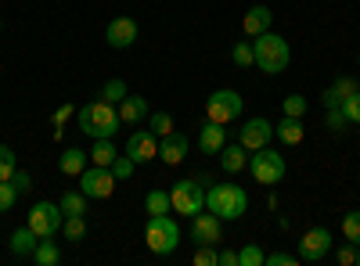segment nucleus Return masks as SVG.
I'll return each instance as SVG.
<instances>
[{"label": "nucleus", "instance_id": "nucleus-19", "mask_svg": "<svg viewBox=\"0 0 360 266\" xmlns=\"http://www.w3.org/2000/svg\"><path fill=\"white\" fill-rule=\"evenodd\" d=\"M360 91V83L353 79V76H339L332 86H328L324 91V108H335V105H342L346 98H353Z\"/></svg>", "mask_w": 360, "mask_h": 266}, {"label": "nucleus", "instance_id": "nucleus-6", "mask_svg": "<svg viewBox=\"0 0 360 266\" xmlns=\"http://www.w3.org/2000/svg\"><path fill=\"white\" fill-rule=\"evenodd\" d=\"M169 201H173V213H180V216H198L202 209H205V184L198 180H180V184H173V191H169Z\"/></svg>", "mask_w": 360, "mask_h": 266}, {"label": "nucleus", "instance_id": "nucleus-7", "mask_svg": "<svg viewBox=\"0 0 360 266\" xmlns=\"http://www.w3.org/2000/svg\"><path fill=\"white\" fill-rule=\"evenodd\" d=\"M242 108H245V101H242V94L238 91H213L209 94V101H205V119H213V123H234L238 115H242Z\"/></svg>", "mask_w": 360, "mask_h": 266}, {"label": "nucleus", "instance_id": "nucleus-13", "mask_svg": "<svg viewBox=\"0 0 360 266\" xmlns=\"http://www.w3.org/2000/svg\"><path fill=\"white\" fill-rule=\"evenodd\" d=\"M127 155L141 166V162H152L155 155H159V137L152 133V130H137V133H130V140H127Z\"/></svg>", "mask_w": 360, "mask_h": 266}, {"label": "nucleus", "instance_id": "nucleus-10", "mask_svg": "<svg viewBox=\"0 0 360 266\" xmlns=\"http://www.w3.org/2000/svg\"><path fill=\"white\" fill-rule=\"evenodd\" d=\"M328 252H332V230L328 227H310L299 238V259L303 262H321Z\"/></svg>", "mask_w": 360, "mask_h": 266}, {"label": "nucleus", "instance_id": "nucleus-39", "mask_svg": "<svg viewBox=\"0 0 360 266\" xmlns=\"http://www.w3.org/2000/svg\"><path fill=\"white\" fill-rule=\"evenodd\" d=\"M324 123L332 126L335 133H342V130L349 126V119H346V112H342V105H335V108H328V115H324Z\"/></svg>", "mask_w": 360, "mask_h": 266}, {"label": "nucleus", "instance_id": "nucleus-25", "mask_svg": "<svg viewBox=\"0 0 360 266\" xmlns=\"http://www.w3.org/2000/svg\"><path fill=\"white\" fill-rule=\"evenodd\" d=\"M274 133L285 140V144H299V140H303V119H295V115H285V119L274 126Z\"/></svg>", "mask_w": 360, "mask_h": 266}, {"label": "nucleus", "instance_id": "nucleus-17", "mask_svg": "<svg viewBox=\"0 0 360 266\" xmlns=\"http://www.w3.org/2000/svg\"><path fill=\"white\" fill-rule=\"evenodd\" d=\"M270 22H274V11H270L266 4H256V8H249L245 11V18H242V29H245V36H263L266 29H270Z\"/></svg>", "mask_w": 360, "mask_h": 266}, {"label": "nucleus", "instance_id": "nucleus-47", "mask_svg": "<svg viewBox=\"0 0 360 266\" xmlns=\"http://www.w3.org/2000/svg\"><path fill=\"white\" fill-rule=\"evenodd\" d=\"M0 29H4V22H0Z\"/></svg>", "mask_w": 360, "mask_h": 266}, {"label": "nucleus", "instance_id": "nucleus-12", "mask_svg": "<svg viewBox=\"0 0 360 266\" xmlns=\"http://www.w3.org/2000/svg\"><path fill=\"white\" fill-rule=\"evenodd\" d=\"M270 137H274V123H266V119H245L242 126H238V144H245L249 152L266 147Z\"/></svg>", "mask_w": 360, "mask_h": 266}, {"label": "nucleus", "instance_id": "nucleus-42", "mask_svg": "<svg viewBox=\"0 0 360 266\" xmlns=\"http://www.w3.org/2000/svg\"><path fill=\"white\" fill-rule=\"evenodd\" d=\"M263 266H295V255L292 252H270Z\"/></svg>", "mask_w": 360, "mask_h": 266}, {"label": "nucleus", "instance_id": "nucleus-16", "mask_svg": "<svg viewBox=\"0 0 360 266\" xmlns=\"http://www.w3.org/2000/svg\"><path fill=\"white\" fill-rule=\"evenodd\" d=\"M224 144H227V126H224V123H213V119H205L202 130H198V147H202V155H220Z\"/></svg>", "mask_w": 360, "mask_h": 266}, {"label": "nucleus", "instance_id": "nucleus-43", "mask_svg": "<svg viewBox=\"0 0 360 266\" xmlns=\"http://www.w3.org/2000/svg\"><path fill=\"white\" fill-rule=\"evenodd\" d=\"M11 184H15V191H18V194H29V187H33V180H29V173H25V169H15Z\"/></svg>", "mask_w": 360, "mask_h": 266}, {"label": "nucleus", "instance_id": "nucleus-26", "mask_svg": "<svg viewBox=\"0 0 360 266\" xmlns=\"http://www.w3.org/2000/svg\"><path fill=\"white\" fill-rule=\"evenodd\" d=\"M144 209H148V216H166V213H173L169 191H148V194H144Z\"/></svg>", "mask_w": 360, "mask_h": 266}, {"label": "nucleus", "instance_id": "nucleus-24", "mask_svg": "<svg viewBox=\"0 0 360 266\" xmlns=\"http://www.w3.org/2000/svg\"><path fill=\"white\" fill-rule=\"evenodd\" d=\"M33 262L37 266H58V262H62V248H58V241L40 238V245L33 248Z\"/></svg>", "mask_w": 360, "mask_h": 266}, {"label": "nucleus", "instance_id": "nucleus-31", "mask_svg": "<svg viewBox=\"0 0 360 266\" xmlns=\"http://www.w3.org/2000/svg\"><path fill=\"white\" fill-rule=\"evenodd\" d=\"M130 91H127V83L123 79H108L105 86H101V101H108V105H119Z\"/></svg>", "mask_w": 360, "mask_h": 266}, {"label": "nucleus", "instance_id": "nucleus-46", "mask_svg": "<svg viewBox=\"0 0 360 266\" xmlns=\"http://www.w3.org/2000/svg\"><path fill=\"white\" fill-rule=\"evenodd\" d=\"M356 266H360V245H356Z\"/></svg>", "mask_w": 360, "mask_h": 266}, {"label": "nucleus", "instance_id": "nucleus-38", "mask_svg": "<svg viewBox=\"0 0 360 266\" xmlns=\"http://www.w3.org/2000/svg\"><path fill=\"white\" fill-rule=\"evenodd\" d=\"M15 201H18V191H15L11 180H4V184H0V213H11Z\"/></svg>", "mask_w": 360, "mask_h": 266}, {"label": "nucleus", "instance_id": "nucleus-33", "mask_svg": "<svg viewBox=\"0 0 360 266\" xmlns=\"http://www.w3.org/2000/svg\"><path fill=\"white\" fill-rule=\"evenodd\" d=\"M148 123H152V133L162 140L166 133H173V115L169 112H152V115H148Z\"/></svg>", "mask_w": 360, "mask_h": 266}, {"label": "nucleus", "instance_id": "nucleus-1", "mask_svg": "<svg viewBox=\"0 0 360 266\" xmlns=\"http://www.w3.org/2000/svg\"><path fill=\"white\" fill-rule=\"evenodd\" d=\"M76 119H79V130L90 137V140H98V137H115V130L123 126V119H119V108L108 105V101H90L76 112Z\"/></svg>", "mask_w": 360, "mask_h": 266}, {"label": "nucleus", "instance_id": "nucleus-15", "mask_svg": "<svg viewBox=\"0 0 360 266\" xmlns=\"http://www.w3.org/2000/svg\"><path fill=\"white\" fill-rule=\"evenodd\" d=\"M188 152H191V140L184 137V133H166L162 140H159V159L166 162V166H180L188 159Z\"/></svg>", "mask_w": 360, "mask_h": 266}, {"label": "nucleus", "instance_id": "nucleus-41", "mask_svg": "<svg viewBox=\"0 0 360 266\" xmlns=\"http://www.w3.org/2000/svg\"><path fill=\"white\" fill-rule=\"evenodd\" d=\"M335 262H339V266H356V245L346 241V245L335 252Z\"/></svg>", "mask_w": 360, "mask_h": 266}, {"label": "nucleus", "instance_id": "nucleus-27", "mask_svg": "<svg viewBox=\"0 0 360 266\" xmlns=\"http://www.w3.org/2000/svg\"><path fill=\"white\" fill-rule=\"evenodd\" d=\"M58 205H62V213H65V216H86V205H90V198H86L83 191H65Z\"/></svg>", "mask_w": 360, "mask_h": 266}, {"label": "nucleus", "instance_id": "nucleus-36", "mask_svg": "<svg viewBox=\"0 0 360 266\" xmlns=\"http://www.w3.org/2000/svg\"><path fill=\"white\" fill-rule=\"evenodd\" d=\"M342 234H346V241L360 245V213H346L342 216Z\"/></svg>", "mask_w": 360, "mask_h": 266}, {"label": "nucleus", "instance_id": "nucleus-9", "mask_svg": "<svg viewBox=\"0 0 360 266\" xmlns=\"http://www.w3.org/2000/svg\"><path fill=\"white\" fill-rule=\"evenodd\" d=\"M115 184H119V180L112 176V169H108V166H86V169L79 173V191H83L86 198H94V201L112 198Z\"/></svg>", "mask_w": 360, "mask_h": 266}, {"label": "nucleus", "instance_id": "nucleus-14", "mask_svg": "<svg viewBox=\"0 0 360 266\" xmlns=\"http://www.w3.org/2000/svg\"><path fill=\"white\" fill-rule=\"evenodd\" d=\"M105 40H108V47H115V51L134 47V44H137V22H134V18H112L108 29H105Z\"/></svg>", "mask_w": 360, "mask_h": 266}, {"label": "nucleus", "instance_id": "nucleus-18", "mask_svg": "<svg viewBox=\"0 0 360 266\" xmlns=\"http://www.w3.org/2000/svg\"><path fill=\"white\" fill-rule=\"evenodd\" d=\"M249 155H252V152H249L245 144H238V140H234V144H224V147H220V166H224V173H242V169L249 166Z\"/></svg>", "mask_w": 360, "mask_h": 266}, {"label": "nucleus", "instance_id": "nucleus-22", "mask_svg": "<svg viewBox=\"0 0 360 266\" xmlns=\"http://www.w3.org/2000/svg\"><path fill=\"white\" fill-rule=\"evenodd\" d=\"M86 162H90V155L83 152V147H65V155L58 159V169H62L65 176H79L86 169Z\"/></svg>", "mask_w": 360, "mask_h": 266}, {"label": "nucleus", "instance_id": "nucleus-30", "mask_svg": "<svg viewBox=\"0 0 360 266\" xmlns=\"http://www.w3.org/2000/svg\"><path fill=\"white\" fill-rule=\"evenodd\" d=\"M62 230H65V241H83L86 238V220L83 216H65V223H62Z\"/></svg>", "mask_w": 360, "mask_h": 266}, {"label": "nucleus", "instance_id": "nucleus-40", "mask_svg": "<svg viewBox=\"0 0 360 266\" xmlns=\"http://www.w3.org/2000/svg\"><path fill=\"white\" fill-rule=\"evenodd\" d=\"M342 112H346L349 126H360V91H356L353 98H346V101H342Z\"/></svg>", "mask_w": 360, "mask_h": 266}, {"label": "nucleus", "instance_id": "nucleus-48", "mask_svg": "<svg viewBox=\"0 0 360 266\" xmlns=\"http://www.w3.org/2000/svg\"><path fill=\"white\" fill-rule=\"evenodd\" d=\"M356 65H360V58H356Z\"/></svg>", "mask_w": 360, "mask_h": 266}, {"label": "nucleus", "instance_id": "nucleus-45", "mask_svg": "<svg viewBox=\"0 0 360 266\" xmlns=\"http://www.w3.org/2000/svg\"><path fill=\"white\" fill-rule=\"evenodd\" d=\"M220 266H238V252L234 248H224L220 252Z\"/></svg>", "mask_w": 360, "mask_h": 266}, {"label": "nucleus", "instance_id": "nucleus-2", "mask_svg": "<svg viewBox=\"0 0 360 266\" xmlns=\"http://www.w3.org/2000/svg\"><path fill=\"white\" fill-rule=\"evenodd\" d=\"M252 51H256V69H263L266 76H281L292 62V51H288V40L278 36V33H266L252 40Z\"/></svg>", "mask_w": 360, "mask_h": 266}, {"label": "nucleus", "instance_id": "nucleus-3", "mask_svg": "<svg viewBox=\"0 0 360 266\" xmlns=\"http://www.w3.org/2000/svg\"><path fill=\"white\" fill-rule=\"evenodd\" d=\"M205 209L217 213L220 220H242L249 209V194L238 184H213L205 191Z\"/></svg>", "mask_w": 360, "mask_h": 266}, {"label": "nucleus", "instance_id": "nucleus-34", "mask_svg": "<svg viewBox=\"0 0 360 266\" xmlns=\"http://www.w3.org/2000/svg\"><path fill=\"white\" fill-rule=\"evenodd\" d=\"M15 169H18V162H15V152L8 144H0V184L4 180H11L15 176Z\"/></svg>", "mask_w": 360, "mask_h": 266}, {"label": "nucleus", "instance_id": "nucleus-37", "mask_svg": "<svg viewBox=\"0 0 360 266\" xmlns=\"http://www.w3.org/2000/svg\"><path fill=\"white\" fill-rule=\"evenodd\" d=\"M195 266H220V252H217V245H198V252H195Z\"/></svg>", "mask_w": 360, "mask_h": 266}, {"label": "nucleus", "instance_id": "nucleus-32", "mask_svg": "<svg viewBox=\"0 0 360 266\" xmlns=\"http://www.w3.org/2000/svg\"><path fill=\"white\" fill-rule=\"evenodd\" d=\"M266 262V252L259 245H245V248H238V266H263Z\"/></svg>", "mask_w": 360, "mask_h": 266}, {"label": "nucleus", "instance_id": "nucleus-21", "mask_svg": "<svg viewBox=\"0 0 360 266\" xmlns=\"http://www.w3.org/2000/svg\"><path fill=\"white\" fill-rule=\"evenodd\" d=\"M8 245H11V255L15 259H25V255H33V248L40 245V238H37V230L25 223V227H18L11 238H8Z\"/></svg>", "mask_w": 360, "mask_h": 266}, {"label": "nucleus", "instance_id": "nucleus-23", "mask_svg": "<svg viewBox=\"0 0 360 266\" xmlns=\"http://www.w3.org/2000/svg\"><path fill=\"white\" fill-rule=\"evenodd\" d=\"M90 162H94V166H112L115 162V155H119V147L112 144V137H98L94 140V147H90Z\"/></svg>", "mask_w": 360, "mask_h": 266}, {"label": "nucleus", "instance_id": "nucleus-20", "mask_svg": "<svg viewBox=\"0 0 360 266\" xmlns=\"http://www.w3.org/2000/svg\"><path fill=\"white\" fill-rule=\"evenodd\" d=\"M115 108H119V119H123V123H130V126L144 123L148 115H152V108H148V101H144V98H130V94H127L123 101H119Z\"/></svg>", "mask_w": 360, "mask_h": 266}, {"label": "nucleus", "instance_id": "nucleus-44", "mask_svg": "<svg viewBox=\"0 0 360 266\" xmlns=\"http://www.w3.org/2000/svg\"><path fill=\"white\" fill-rule=\"evenodd\" d=\"M72 115H76V108H72V105H62V108H54L51 119H54V126H62V123H69V119H72Z\"/></svg>", "mask_w": 360, "mask_h": 266}, {"label": "nucleus", "instance_id": "nucleus-28", "mask_svg": "<svg viewBox=\"0 0 360 266\" xmlns=\"http://www.w3.org/2000/svg\"><path fill=\"white\" fill-rule=\"evenodd\" d=\"M231 62H234L238 69H252V65H256V51H252V44L238 40V44H234V51H231Z\"/></svg>", "mask_w": 360, "mask_h": 266}, {"label": "nucleus", "instance_id": "nucleus-35", "mask_svg": "<svg viewBox=\"0 0 360 266\" xmlns=\"http://www.w3.org/2000/svg\"><path fill=\"white\" fill-rule=\"evenodd\" d=\"M307 108H310V101H307L303 94H288V98H285V115H295V119H303Z\"/></svg>", "mask_w": 360, "mask_h": 266}, {"label": "nucleus", "instance_id": "nucleus-11", "mask_svg": "<svg viewBox=\"0 0 360 266\" xmlns=\"http://www.w3.org/2000/svg\"><path fill=\"white\" fill-rule=\"evenodd\" d=\"M220 238H224V220L217 216V213H198V216H191V241L195 245H220Z\"/></svg>", "mask_w": 360, "mask_h": 266}, {"label": "nucleus", "instance_id": "nucleus-4", "mask_svg": "<svg viewBox=\"0 0 360 266\" xmlns=\"http://www.w3.org/2000/svg\"><path fill=\"white\" fill-rule=\"evenodd\" d=\"M144 241H148V252H152V255H169V252H176V245H180V227H176V220H173L169 213H166V216H148Z\"/></svg>", "mask_w": 360, "mask_h": 266}, {"label": "nucleus", "instance_id": "nucleus-29", "mask_svg": "<svg viewBox=\"0 0 360 266\" xmlns=\"http://www.w3.org/2000/svg\"><path fill=\"white\" fill-rule=\"evenodd\" d=\"M108 169H112V176H115V180H130V176H134V169H137V162H134L127 152H119V155H115V162H112Z\"/></svg>", "mask_w": 360, "mask_h": 266}, {"label": "nucleus", "instance_id": "nucleus-8", "mask_svg": "<svg viewBox=\"0 0 360 266\" xmlns=\"http://www.w3.org/2000/svg\"><path fill=\"white\" fill-rule=\"evenodd\" d=\"M65 223V213H62V205H54V201H37L33 209H29V227L37 230V238H54L58 230H62Z\"/></svg>", "mask_w": 360, "mask_h": 266}, {"label": "nucleus", "instance_id": "nucleus-5", "mask_svg": "<svg viewBox=\"0 0 360 266\" xmlns=\"http://www.w3.org/2000/svg\"><path fill=\"white\" fill-rule=\"evenodd\" d=\"M249 173L256 176V184L270 187V184H281L285 180L288 166H285V155L270 152V144H266V147H259V152L249 155Z\"/></svg>", "mask_w": 360, "mask_h": 266}]
</instances>
